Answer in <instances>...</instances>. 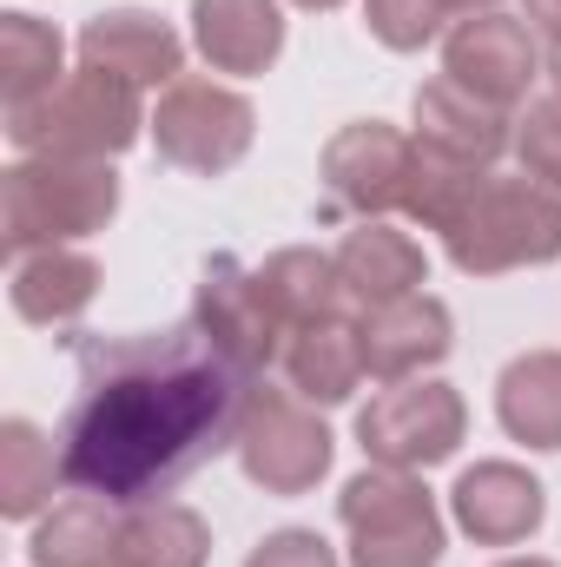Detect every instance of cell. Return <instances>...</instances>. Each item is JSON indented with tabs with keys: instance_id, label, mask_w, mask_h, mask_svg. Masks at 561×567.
Returning a JSON list of instances; mask_svg holds the SVG:
<instances>
[{
	"instance_id": "d6986e66",
	"label": "cell",
	"mask_w": 561,
	"mask_h": 567,
	"mask_svg": "<svg viewBox=\"0 0 561 567\" xmlns=\"http://www.w3.org/2000/svg\"><path fill=\"white\" fill-rule=\"evenodd\" d=\"M93 297H100V265H93L86 251L53 245V251L13 258V310H20L27 323H40V330L73 323Z\"/></svg>"
},
{
	"instance_id": "ffe728a7",
	"label": "cell",
	"mask_w": 561,
	"mask_h": 567,
	"mask_svg": "<svg viewBox=\"0 0 561 567\" xmlns=\"http://www.w3.org/2000/svg\"><path fill=\"white\" fill-rule=\"evenodd\" d=\"M120 528H126L120 502L73 495L33 528L27 555H33V567H120Z\"/></svg>"
},
{
	"instance_id": "d6a6232c",
	"label": "cell",
	"mask_w": 561,
	"mask_h": 567,
	"mask_svg": "<svg viewBox=\"0 0 561 567\" xmlns=\"http://www.w3.org/2000/svg\"><path fill=\"white\" fill-rule=\"evenodd\" d=\"M555 80H561V47H555Z\"/></svg>"
},
{
	"instance_id": "83f0119b",
	"label": "cell",
	"mask_w": 561,
	"mask_h": 567,
	"mask_svg": "<svg viewBox=\"0 0 561 567\" xmlns=\"http://www.w3.org/2000/svg\"><path fill=\"white\" fill-rule=\"evenodd\" d=\"M245 567H337V555H330V542L310 535V528H278V535H265V542L252 548Z\"/></svg>"
},
{
	"instance_id": "f1b7e54d",
	"label": "cell",
	"mask_w": 561,
	"mask_h": 567,
	"mask_svg": "<svg viewBox=\"0 0 561 567\" xmlns=\"http://www.w3.org/2000/svg\"><path fill=\"white\" fill-rule=\"evenodd\" d=\"M522 20L536 27V33H549L561 47V0H522Z\"/></svg>"
},
{
	"instance_id": "cb8c5ba5",
	"label": "cell",
	"mask_w": 561,
	"mask_h": 567,
	"mask_svg": "<svg viewBox=\"0 0 561 567\" xmlns=\"http://www.w3.org/2000/svg\"><path fill=\"white\" fill-rule=\"evenodd\" d=\"M212 528L178 502H145L120 528V567H205Z\"/></svg>"
},
{
	"instance_id": "8fae6325",
	"label": "cell",
	"mask_w": 561,
	"mask_h": 567,
	"mask_svg": "<svg viewBox=\"0 0 561 567\" xmlns=\"http://www.w3.org/2000/svg\"><path fill=\"white\" fill-rule=\"evenodd\" d=\"M442 73L462 93L509 113L529 100V80H536V27H522L509 13H469L442 40Z\"/></svg>"
},
{
	"instance_id": "6da1fadb",
	"label": "cell",
	"mask_w": 561,
	"mask_h": 567,
	"mask_svg": "<svg viewBox=\"0 0 561 567\" xmlns=\"http://www.w3.org/2000/svg\"><path fill=\"white\" fill-rule=\"evenodd\" d=\"M245 396L252 377L192 317L145 337H93L60 423V482L145 508L238 442Z\"/></svg>"
},
{
	"instance_id": "277c9868",
	"label": "cell",
	"mask_w": 561,
	"mask_h": 567,
	"mask_svg": "<svg viewBox=\"0 0 561 567\" xmlns=\"http://www.w3.org/2000/svg\"><path fill=\"white\" fill-rule=\"evenodd\" d=\"M145 126L140 86L106 66H80L27 113H7V133L27 158H120Z\"/></svg>"
},
{
	"instance_id": "4fadbf2b",
	"label": "cell",
	"mask_w": 561,
	"mask_h": 567,
	"mask_svg": "<svg viewBox=\"0 0 561 567\" xmlns=\"http://www.w3.org/2000/svg\"><path fill=\"white\" fill-rule=\"evenodd\" d=\"M417 145L429 158H442V165L489 172V165L516 145V133H509V113H502V106L462 93V86L442 73V80H422L417 86Z\"/></svg>"
},
{
	"instance_id": "8992f818",
	"label": "cell",
	"mask_w": 561,
	"mask_h": 567,
	"mask_svg": "<svg viewBox=\"0 0 561 567\" xmlns=\"http://www.w3.org/2000/svg\"><path fill=\"white\" fill-rule=\"evenodd\" d=\"M152 140H159V158L178 165V172H198V178H218L232 172L252 140H258V113L238 86H218L205 73H185L159 93L152 106Z\"/></svg>"
},
{
	"instance_id": "603a6c76",
	"label": "cell",
	"mask_w": 561,
	"mask_h": 567,
	"mask_svg": "<svg viewBox=\"0 0 561 567\" xmlns=\"http://www.w3.org/2000/svg\"><path fill=\"white\" fill-rule=\"evenodd\" d=\"M60 60H67L60 27H47L33 13H0V93H7V113H27L33 100H47L60 86Z\"/></svg>"
},
{
	"instance_id": "5bb4252c",
	"label": "cell",
	"mask_w": 561,
	"mask_h": 567,
	"mask_svg": "<svg viewBox=\"0 0 561 567\" xmlns=\"http://www.w3.org/2000/svg\"><path fill=\"white\" fill-rule=\"evenodd\" d=\"M80 60L86 66H106L133 86H172L185 80V40L145 13V7H113V13H93L80 27Z\"/></svg>"
},
{
	"instance_id": "d4e9b609",
	"label": "cell",
	"mask_w": 561,
	"mask_h": 567,
	"mask_svg": "<svg viewBox=\"0 0 561 567\" xmlns=\"http://www.w3.org/2000/svg\"><path fill=\"white\" fill-rule=\"evenodd\" d=\"M60 482V442H47L33 423H0V515L7 522H33L53 502Z\"/></svg>"
},
{
	"instance_id": "5b68a950",
	"label": "cell",
	"mask_w": 561,
	"mask_h": 567,
	"mask_svg": "<svg viewBox=\"0 0 561 567\" xmlns=\"http://www.w3.org/2000/svg\"><path fill=\"white\" fill-rule=\"evenodd\" d=\"M337 522L350 535V567H436L442 561V515L417 475L364 468L337 495Z\"/></svg>"
},
{
	"instance_id": "7a4b0ae2",
	"label": "cell",
	"mask_w": 561,
	"mask_h": 567,
	"mask_svg": "<svg viewBox=\"0 0 561 567\" xmlns=\"http://www.w3.org/2000/svg\"><path fill=\"white\" fill-rule=\"evenodd\" d=\"M442 251L469 278H502L522 265H555L561 258V192L536 185L529 172H482L462 212L442 225Z\"/></svg>"
},
{
	"instance_id": "7402d4cb",
	"label": "cell",
	"mask_w": 561,
	"mask_h": 567,
	"mask_svg": "<svg viewBox=\"0 0 561 567\" xmlns=\"http://www.w3.org/2000/svg\"><path fill=\"white\" fill-rule=\"evenodd\" d=\"M258 284H265V297H272V310H278L284 330L350 310V303H344V278H337V258L304 251V245H290V251H278V258H265V265H258Z\"/></svg>"
},
{
	"instance_id": "484cf974",
	"label": "cell",
	"mask_w": 561,
	"mask_h": 567,
	"mask_svg": "<svg viewBox=\"0 0 561 567\" xmlns=\"http://www.w3.org/2000/svg\"><path fill=\"white\" fill-rule=\"evenodd\" d=\"M516 152H522V172L536 185L561 192V93L529 100V113L516 120Z\"/></svg>"
},
{
	"instance_id": "44dd1931",
	"label": "cell",
	"mask_w": 561,
	"mask_h": 567,
	"mask_svg": "<svg viewBox=\"0 0 561 567\" xmlns=\"http://www.w3.org/2000/svg\"><path fill=\"white\" fill-rule=\"evenodd\" d=\"M496 416L529 449H561V350H529L502 370Z\"/></svg>"
},
{
	"instance_id": "4dcf8cb0",
	"label": "cell",
	"mask_w": 561,
	"mask_h": 567,
	"mask_svg": "<svg viewBox=\"0 0 561 567\" xmlns=\"http://www.w3.org/2000/svg\"><path fill=\"white\" fill-rule=\"evenodd\" d=\"M496 567H555V561H542V555H509V561H496Z\"/></svg>"
},
{
	"instance_id": "f546056e",
	"label": "cell",
	"mask_w": 561,
	"mask_h": 567,
	"mask_svg": "<svg viewBox=\"0 0 561 567\" xmlns=\"http://www.w3.org/2000/svg\"><path fill=\"white\" fill-rule=\"evenodd\" d=\"M442 13H462L469 20V13H496V0H442Z\"/></svg>"
},
{
	"instance_id": "4316f807",
	"label": "cell",
	"mask_w": 561,
	"mask_h": 567,
	"mask_svg": "<svg viewBox=\"0 0 561 567\" xmlns=\"http://www.w3.org/2000/svg\"><path fill=\"white\" fill-rule=\"evenodd\" d=\"M364 20L390 53H417L436 40V27L449 13H442V0H364Z\"/></svg>"
},
{
	"instance_id": "1f68e13d",
	"label": "cell",
	"mask_w": 561,
	"mask_h": 567,
	"mask_svg": "<svg viewBox=\"0 0 561 567\" xmlns=\"http://www.w3.org/2000/svg\"><path fill=\"white\" fill-rule=\"evenodd\" d=\"M290 7H304V13H330V7H344V0H290Z\"/></svg>"
},
{
	"instance_id": "52a82bcc",
	"label": "cell",
	"mask_w": 561,
	"mask_h": 567,
	"mask_svg": "<svg viewBox=\"0 0 561 567\" xmlns=\"http://www.w3.org/2000/svg\"><path fill=\"white\" fill-rule=\"evenodd\" d=\"M238 462L265 495H310L330 468V429L317 416V403H304L297 390L252 383L245 416H238Z\"/></svg>"
},
{
	"instance_id": "e0dca14e",
	"label": "cell",
	"mask_w": 561,
	"mask_h": 567,
	"mask_svg": "<svg viewBox=\"0 0 561 567\" xmlns=\"http://www.w3.org/2000/svg\"><path fill=\"white\" fill-rule=\"evenodd\" d=\"M337 278H344V303H350V310H377V303L417 297L422 278H429V265H422V245L410 231L364 218V225L337 245Z\"/></svg>"
},
{
	"instance_id": "3957f363",
	"label": "cell",
	"mask_w": 561,
	"mask_h": 567,
	"mask_svg": "<svg viewBox=\"0 0 561 567\" xmlns=\"http://www.w3.org/2000/svg\"><path fill=\"white\" fill-rule=\"evenodd\" d=\"M120 212V178L106 158H20L0 178V238L13 258L53 251L106 231Z\"/></svg>"
},
{
	"instance_id": "ba28073f",
	"label": "cell",
	"mask_w": 561,
	"mask_h": 567,
	"mask_svg": "<svg viewBox=\"0 0 561 567\" xmlns=\"http://www.w3.org/2000/svg\"><path fill=\"white\" fill-rule=\"evenodd\" d=\"M469 410L449 383L436 377H410V383H384V396H370V410L357 416V442L377 468H436L462 449Z\"/></svg>"
},
{
	"instance_id": "2e32d148",
	"label": "cell",
	"mask_w": 561,
	"mask_h": 567,
	"mask_svg": "<svg viewBox=\"0 0 561 567\" xmlns=\"http://www.w3.org/2000/svg\"><path fill=\"white\" fill-rule=\"evenodd\" d=\"M284 377L304 403L330 410V403H350L357 383L370 377L364 363V330H357V310H337V317H317V323H297L284 337Z\"/></svg>"
},
{
	"instance_id": "9c48e42d",
	"label": "cell",
	"mask_w": 561,
	"mask_h": 567,
	"mask_svg": "<svg viewBox=\"0 0 561 567\" xmlns=\"http://www.w3.org/2000/svg\"><path fill=\"white\" fill-rule=\"evenodd\" d=\"M324 185L357 218L404 212L410 185H417V140H404L384 120H357V126L330 133V145H324Z\"/></svg>"
},
{
	"instance_id": "ac0fdd59",
	"label": "cell",
	"mask_w": 561,
	"mask_h": 567,
	"mask_svg": "<svg viewBox=\"0 0 561 567\" xmlns=\"http://www.w3.org/2000/svg\"><path fill=\"white\" fill-rule=\"evenodd\" d=\"M192 40L212 73H265L284 53L278 0H192Z\"/></svg>"
},
{
	"instance_id": "7c38bea8",
	"label": "cell",
	"mask_w": 561,
	"mask_h": 567,
	"mask_svg": "<svg viewBox=\"0 0 561 567\" xmlns=\"http://www.w3.org/2000/svg\"><path fill=\"white\" fill-rule=\"evenodd\" d=\"M449 515L476 548H516L549 522V488L516 462H476L456 475Z\"/></svg>"
},
{
	"instance_id": "30bf717a",
	"label": "cell",
	"mask_w": 561,
	"mask_h": 567,
	"mask_svg": "<svg viewBox=\"0 0 561 567\" xmlns=\"http://www.w3.org/2000/svg\"><path fill=\"white\" fill-rule=\"evenodd\" d=\"M192 323L258 383L265 377V363L278 357V337H290L278 323V310H272V297H265V284L252 265H238V258H212L205 265V278H198V297H192Z\"/></svg>"
},
{
	"instance_id": "9a60e30c",
	"label": "cell",
	"mask_w": 561,
	"mask_h": 567,
	"mask_svg": "<svg viewBox=\"0 0 561 567\" xmlns=\"http://www.w3.org/2000/svg\"><path fill=\"white\" fill-rule=\"evenodd\" d=\"M357 330H364V363L377 383H410L449 357V310L422 290L377 303V310H357Z\"/></svg>"
}]
</instances>
